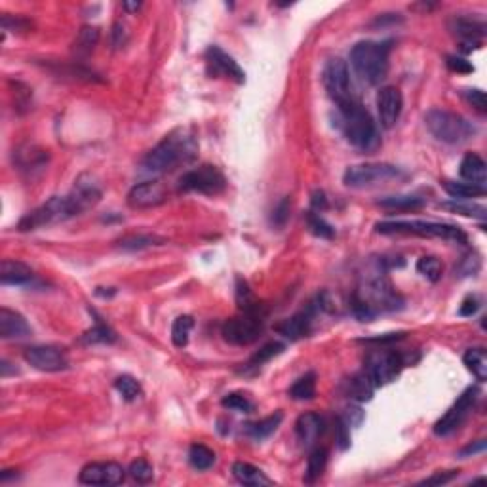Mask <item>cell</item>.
Masks as SVG:
<instances>
[{
  "label": "cell",
  "instance_id": "1",
  "mask_svg": "<svg viewBox=\"0 0 487 487\" xmlns=\"http://www.w3.org/2000/svg\"><path fill=\"white\" fill-rule=\"evenodd\" d=\"M196 152H198V143H196L195 136L181 128V130L171 131L156 145L155 149L147 152L141 166L145 171H150V174H166L181 164L195 160Z\"/></svg>",
  "mask_w": 487,
  "mask_h": 487
},
{
  "label": "cell",
  "instance_id": "2",
  "mask_svg": "<svg viewBox=\"0 0 487 487\" xmlns=\"http://www.w3.org/2000/svg\"><path fill=\"white\" fill-rule=\"evenodd\" d=\"M402 309V299L392 286L389 278L383 273H375V276L365 278V282L360 286L354 303L358 318L371 320L377 312L396 311Z\"/></svg>",
  "mask_w": 487,
  "mask_h": 487
},
{
  "label": "cell",
  "instance_id": "3",
  "mask_svg": "<svg viewBox=\"0 0 487 487\" xmlns=\"http://www.w3.org/2000/svg\"><path fill=\"white\" fill-rule=\"evenodd\" d=\"M389 52L390 46L387 42H358L351 52L352 69L368 84H381L389 72Z\"/></svg>",
  "mask_w": 487,
  "mask_h": 487
},
{
  "label": "cell",
  "instance_id": "4",
  "mask_svg": "<svg viewBox=\"0 0 487 487\" xmlns=\"http://www.w3.org/2000/svg\"><path fill=\"white\" fill-rule=\"evenodd\" d=\"M341 112V128L344 131L346 141L360 150L370 152L379 145V136H377V126L373 118L365 107L360 101L344 105L339 109Z\"/></svg>",
  "mask_w": 487,
  "mask_h": 487
},
{
  "label": "cell",
  "instance_id": "5",
  "mask_svg": "<svg viewBox=\"0 0 487 487\" xmlns=\"http://www.w3.org/2000/svg\"><path fill=\"white\" fill-rule=\"evenodd\" d=\"M424 124L430 134L446 145H461L476 134L472 122L446 109H430L424 115Z\"/></svg>",
  "mask_w": 487,
  "mask_h": 487
},
{
  "label": "cell",
  "instance_id": "6",
  "mask_svg": "<svg viewBox=\"0 0 487 487\" xmlns=\"http://www.w3.org/2000/svg\"><path fill=\"white\" fill-rule=\"evenodd\" d=\"M377 233L381 234H415L422 238H442V240L467 244L468 236L461 227L449 223L434 221H383L375 225Z\"/></svg>",
  "mask_w": 487,
  "mask_h": 487
},
{
  "label": "cell",
  "instance_id": "7",
  "mask_svg": "<svg viewBox=\"0 0 487 487\" xmlns=\"http://www.w3.org/2000/svg\"><path fill=\"white\" fill-rule=\"evenodd\" d=\"M72 217H77V212L72 208L69 196H53L46 204L39 206L33 212H29L18 223V228H20L21 233H27V230H37V228L69 221Z\"/></svg>",
  "mask_w": 487,
  "mask_h": 487
},
{
  "label": "cell",
  "instance_id": "8",
  "mask_svg": "<svg viewBox=\"0 0 487 487\" xmlns=\"http://www.w3.org/2000/svg\"><path fill=\"white\" fill-rule=\"evenodd\" d=\"M227 187V179L221 169L212 164H204L200 168L188 169L179 177V188L183 193H198V195L215 196Z\"/></svg>",
  "mask_w": 487,
  "mask_h": 487
},
{
  "label": "cell",
  "instance_id": "9",
  "mask_svg": "<svg viewBox=\"0 0 487 487\" xmlns=\"http://www.w3.org/2000/svg\"><path fill=\"white\" fill-rule=\"evenodd\" d=\"M402 169L392 164H356L346 168L343 176V183L352 188H365L379 185V183L392 181L403 177Z\"/></svg>",
  "mask_w": 487,
  "mask_h": 487
},
{
  "label": "cell",
  "instance_id": "10",
  "mask_svg": "<svg viewBox=\"0 0 487 487\" xmlns=\"http://www.w3.org/2000/svg\"><path fill=\"white\" fill-rule=\"evenodd\" d=\"M223 339L230 344L247 346L263 333V314L259 311L242 312L240 316L227 320L221 327Z\"/></svg>",
  "mask_w": 487,
  "mask_h": 487
},
{
  "label": "cell",
  "instance_id": "11",
  "mask_svg": "<svg viewBox=\"0 0 487 487\" xmlns=\"http://www.w3.org/2000/svg\"><path fill=\"white\" fill-rule=\"evenodd\" d=\"M405 365V358L403 354L396 351H377L371 352L368 360H365L364 370L371 377V381L375 387H384V384L392 383L400 371Z\"/></svg>",
  "mask_w": 487,
  "mask_h": 487
},
{
  "label": "cell",
  "instance_id": "12",
  "mask_svg": "<svg viewBox=\"0 0 487 487\" xmlns=\"http://www.w3.org/2000/svg\"><path fill=\"white\" fill-rule=\"evenodd\" d=\"M324 86L327 96L337 103V107H344V105L356 101V98L352 96L351 86V74H349V65L344 63L343 59H330L327 65L324 67Z\"/></svg>",
  "mask_w": 487,
  "mask_h": 487
},
{
  "label": "cell",
  "instance_id": "13",
  "mask_svg": "<svg viewBox=\"0 0 487 487\" xmlns=\"http://www.w3.org/2000/svg\"><path fill=\"white\" fill-rule=\"evenodd\" d=\"M478 389L476 387H468L461 396L457 398V402L449 408L443 417H440L434 424V434L436 436H448L451 434L453 430H457L462 424V421L467 419L468 413L474 408L476 400H478Z\"/></svg>",
  "mask_w": 487,
  "mask_h": 487
},
{
  "label": "cell",
  "instance_id": "14",
  "mask_svg": "<svg viewBox=\"0 0 487 487\" xmlns=\"http://www.w3.org/2000/svg\"><path fill=\"white\" fill-rule=\"evenodd\" d=\"M23 356L31 368L44 371V373H56V371H63L69 368V358H67L65 349H59L53 344L29 346L23 352Z\"/></svg>",
  "mask_w": 487,
  "mask_h": 487
},
{
  "label": "cell",
  "instance_id": "15",
  "mask_svg": "<svg viewBox=\"0 0 487 487\" xmlns=\"http://www.w3.org/2000/svg\"><path fill=\"white\" fill-rule=\"evenodd\" d=\"M206 69L212 78H228L236 84L246 82V72L234 61L227 52H223L219 46H209L206 50Z\"/></svg>",
  "mask_w": 487,
  "mask_h": 487
},
{
  "label": "cell",
  "instance_id": "16",
  "mask_svg": "<svg viewBox=\"0 0 487 487\" xmlns=\"http://www.w3.org/2000/svg\"><path fill=\"white\" fill-rule=\"evenodd\" d=\"M124 478L126 470L118 462H90L78 474V481L84 486H118Z\"/></svg>",
  "mask_w": 487,
  "mask_h": 487
},
{
  "label": "cell",
  "instance_id": "17",
  "mask_svg": "<svg viewBox=\"0 0 487 487\" xmlns=\"http://www.w3.org/2000/svg\"><path fill=\"white\" fill-rule=\"evenodd\" d=\"M168 200V188L162 181H143L128 193V206L134 209H149Z\"/></svg>",
  "mask_w": 487,
  "mask_h": 487
},
{
  "label": "cell",
  "instance_id": "18",
  "mask_svg": "<svg viewBox=\"0 0 487 487\" xmlns=\"http://www.w3.org/2000/svg\"><path fill=\"white\" fill-rule=\"evenodd\" d=\"M403 98L396 86H384L377 93V112L383 128H392L402 115Z\"/></svg>",
  "mask_w": 487,
  "mask_h": 487
},
{
  "label": "cell",
  "instance_id": "19",
  "mask_svg": "<svg viewBox=\"0 0 487 487\" xmlns=\"http://www.w3.org/2000/svg\"><path fill=\"white\" fill-rule=\"evenodd\" d=\"M101 188H99L98 183L91 181V177L80 176L74 183V187L69 193V200H71L72 208L77 212V215L84 214L88 209L96 208L101 200Z\"/></svg>",
  "mask_w": 487,
  "mask_h": 487
},
{
  "label": "cell",
  "instance_id": "20",
  "mask_svg": "<svg viewBox=\"0 0 487 487\" xmlns=\"http://www.w3.org/2000/svg\"><path fill=\"white\" fill-rule=\"evenodd\" d=\"M449 27L462 40V46L478 48L481 44V39L486 37V23L481 20H474V18H467V15L453 18Z\"/></svg>",
  "mask_w": 487,
  "mask_h": 487
},
{
  "label": "cell",
  "instance_id": "21",
  "mask_svg": "<svg viewBox=\"0 0 487 487\" xmlns=\"http://www.w3.org/2000/svg\"><path fill=\"white\" fill-rule=\"evenodd\" d=\"M314 311H316V306H309V309H305V311L297 312V314L292 316V318L284 320L276 330H278L284 337L290 339V341H297V339L306 337L312 330Z\"/></svg>",
  "mask_w": 487,
  "mask_h": 487
},
{
  "label": "cell",
  "instance_id": "22",
  "mask_svg": "<svg viewBox=\"0 0 487 487\" xmlns=\"http://www.w3.org/2000/svg\"><path fill=\"white\" fill-rule=\"evenodd\" d=\"M31 325L21 316L20 312L8 306L0 309V337L2 339H25L31 335Z\"/></svg>",
  "mask_w": 487,
  "mask_h": 487
},
{
  "label": "cell",
  "instance_id": "23",
  "mask_svg": "<svg viewBox=\"0 0 487 487\" xmlns=\"http://www.w3.org/2000/svg\"><path fill=\"white\" fill-rule=\"evenodd\" d=\"M325 422L324 419L318 415V413H312V411H306L297 419L295 422V434H297V440H299L303 446H312V443L318 440L320 436L324 434Z\"/></svg>",
  "mask_w": 487,
  "mask_h": 487
},
{
  "label": "cell",
  "instance_id": "24",
  "mask_svg": "<svg viewBox=\"0 0 487 487\" xmlns=\"http://www.w3.org/2000/svg\"><path fill=\"white\" fill-rule=\"evenodd\" d=\"M33 268L23 261L4 259L0 265V282L4 286H25L33 280Z\"/></svg>",
  "mask_w": 487,
  "mask_h": 487
},
{
  "label": "cell",
  "instance_id": "25",
  "mask_svg": "<svg viewBox=\"0 0 487 487\" xmlns=\"http://www.w3.org/2000/svg\"><path fill=\"white\" fill-rule=\"evenodd\" d=\"M459 174H461L462 181L474 183V185L486 187L487 166L480 155H476V152H468V155L462 158L461 166H459Z\"/></svg>",
  "mask_w": 487,
  "mask_h": 487
},
{
  "label": "cell",
  "instance_id": "26",
  "mask_svg": "<svg viewBox=\"0 0 487 487\" xmlns=\"http://www.w3.org/2000/svg\"><path fill=\"white\" fill-rule=\"evenodd\" d=\"M233 476L236 480L244 483V486H254V487H263L271 486L273 481L271 478H266L265 472H261L259 468L249 465V462H234L233 465Z\"/></svg>",
  "mask_w": 487,
  "mask_h": 487
},
{
  "label": "cell",
  "instance_id": "27",
  "mask_svg": "<svg viewBox=\"0 0 487 487\" xmlns=\"http://www.w3.org/2000/svg\"><path fill=\"white\" fill-rule=\"evenodd\" d=\"M443 188L453 200H470V198L486 196V187L468 181H443Z\"/></svg>",
  "mask_w": 487,
  "mask_h": 487
},
{
  "label": "cell",
  "instance_id": "28",
  "mask_svg": "<svg viewBox=\"0 0 487 487\" xmlns=\"http://www.w3.org/2000/svg\"><path fill=\"white\" fill-rule=\"evenodd\" d=\"M375 389L377 387L373 384V381H371V377L365 373V370L356 373V375L349 381V396L358 400V402H368V400H371Z\"/></svg>",
  "mask_w": 487,
  "mask_h": 487
},
{
  "label": "cell",
  "instance_id": "29",
  "mask_svg": "<svg viewBox=\"0 0 487 487\" xmlns=\"http://www.w3.org/2000/svg\"><path fill=\"white\" fill-rule=\"evenodd\" d=\"M377 206L384 209H396V212H410V209H419L424 206V198L411 195H398V196H384L377 200Z\"/></svg>",
  "mask_w": 487,
  "mask_h": 487
},
{
  "label": "cell",
  "instance_id": "30",
  "mask_svg": "<svg viewBox=\"0 0 487 487\" xmlns=\"http://www.w3.org/2000/svg\"><path fill=\"white\" fill-rule=\"evenodd\" d=\"M282 419H284L282 411H276V413L265 417V419H261V421L249 422L246 429L247 434L252 436L254 440H259L261 442V440H265V438H268V436L276 432V429L280 427Z\"/></svg>",
  "mask_w": 487,
  "mask_h": 487
},
{
  "label": "cell",
  "instance_id": "31",
  "mask_svg": "<svg viewBox=\"0 0 487 487\" xmlns=\"http://www.w3.org/2000/svg\"><path fill=\"white\" fill-rule=\"evenodd\" d=\"M462 362L467 365V370L472 375L483 383L487 379V354L483 349H468L462 356Z\"/></svg>",
  "mask_w": 487,
  "mask_h": 487
},
{
  "label": "cell",
  "instance_id": "32",
  "mask_svg": "<svg viewBox=\"0 0 487 487\" xmlns=\"http://www.w3.org/2000/svg\"><path fill=\"white\" fill-rule=\"evenodd\" d=\"M325 467H327V449H312V453L309 455V461H306L305 483H314L316 480H320V476L324 474Z\"/></svg>",
  "mask_w": 487,
  "mask_h": 487
},
{
  "label": "cell",
  "instance_id": "33",
  "mask_svg": "<svg viewBox=\"0 0 487 487\" xmlns=\"http://www.w3.org/2000/svg\"><path fill=\"white\" fill-rule=\"evenodd\" d=\"M287 394L293 400H312L314 394H316V375L309 371L303 377H299L295 383L290 387Z\"/></svg>",
  "mask_w": 487,
  "mask_h": 487
},
{
  "label": "cell",
  "instance_id": "34",
  "mask_svg": "<svg viewBox=\"0 0 487 487\" xmlns=\"http://www.w3.org/2000/svg\"><path fill=\"white\" fill-rule=\"evenodd\" d=\"M164 244V238L152 236V234H130L118 240V247L126 249V252H139V249H147L150 246H158Z\"/></svg>",
  "mask_w": 487,
  "mask_h": 487
},
{
  "label": "cell",
  "instance_id": "35",
  "mask_svg": "<svg viewBox=\"0 0 487 487\" xmlns=\"http://www.w3.org/2000/svg\"><path fill=\"white\" fill-rule=\"evenodd\" d=\"M188 462L196 470H208V468L214 467L215 453L206 446H202V443H195L188 449Z\"/></svg>",
  "mask_w": 487,
  "mask_h": 487
},
{
  "label": "cell",
  "instance_id": "36",
  "mask_svg": "<svg viewBox=\"0 0 487 487\" xmlns=\"http://www.w3.org/2000/svg\"><path fill=\"white\" fill-rule=\"evenodd\" d=\"M442 209H449L453 214L467 215V217H476V219H486V208L480 206V204H470L468 200H453V202H443L440 204Z\"/></svg>",
  "mask_w": 487,
  "mask_h": 487
},
{
  "label": "cell",
  "instance_id": "37",
  "mask_svg": "<svg viewBox=\"0 0 487 487\" xmlns=\"http://www.w3.org/2000/svg\"><path fill=\"white\" fill-rule=\"evenodd\" d=\"M284 343H278V341H273V343H266L263 349H259V352H255L254 356L249 358V362L246 364V370H257L263 364H266L268 360H273L278 354L284 352Z\"/></svg>",
  "mask_w": 487,
  "mask_h": 487
},
{
  "label": "cell",
  "instance_id": "38",
  "mask_svg": "<svg viewBox=\"0 0 487 487\" xmlns=\"http://www.w3.org/2000/svg\"><path fill=\"white\" fill-rule=\"evenodd\" d=\"M18 158H20V169H42L46 166V160H48V155L44 150L37 149V147H27L25 150H20L18 152Z\"/></svg>",
  "mask_w": 487,
  "mask_h": 487
},
{
  "label": "cell",
  "instance_id": "39",
  "mask_svg": "<svg viewBox=\"0 0 487 487\" xmlns=\"http://www.w3.org/2000/svg\"><path fill=\"white\" fill-rule=\"evenodd\" d=\"M99 42V29L96 27H84L80 29L77 40H74V52L78 56H88V53L93 52V48L98 46Z\"/></svg>",
  "mask_w": 487,
  "mask_h": 487
},
{
  "label": "cell",
  "instance_id": "40",
  "mask_svg": "<svg viewBox=\"0 0 487 487\" xmlns=\"http://www.w3.org/2000/svg\"><path fill=\"white\" fill-rule=\"evenodd\" d=\"M115 389L118 390V394L126 400V402H136L137 398L143 396V389L139 381H136L131 375H120L115 381Z\"/></svg>",
  "mask_w": 487,
  "mask_h": 487
},
{
  "label": "cell",
  "instance_id": "41",
  "mask_svg": "<svg viewBox=\"0 0 487 487\" xmlns=\"http://www.w3.org/2000/svg\"><path fill=\"white\" fill-rule=\"evenodd\" d=\"M195 325V320L183 314L179 318H176L174 325H171V341L176 344L177 349H183L188 344V337H190V330Z\"/></svg>",
  "mask_w": 487,
  "mask_h": 487
},
{
  "label": "cell",
  "instance_id": "42",
  "mask_svg": "<svg viewBox=\"0 0 487 487\" xmlns=\"http://www.w3.org/2000/svg\"><path fill=\"white\" fill-rule=\"evenodd\" d=\"M82 341H84L86 344H107L115 343V341H117V335H115V332H112L109 325H105L103 322H99L98 320V324L82 335Z\"/></svg>",
  "mask_w": 487,
  "mask_h": 487
},
{
  "label": "cell",
  "instance_id": "43",
  "mask_svg": "<svg viewBox=\"0 0 487 487\" xmlns=\"http://www.w3.org/2000/svg\"><path fill=\"white\" fill-rule=\"evenodd\" d=\"M417 273L422 274L430 282H438L440 276H442V263L432 255H424V257L417 261Z\"/></svg>",
  "mask_w": 487,
  "mask_h": 487
},
{
  "label": "cell",
  "instance_id": "44",
  "mask_svg": "<svg viewBox=\"0 0 487 487\" xmlns=\"http://www.w3.org/2000/svg\"><path fill=\"white\" fill-rule=\"evenodd\" d=\"M223 408L227 410L238 411V413H252L254 411V402L246 396V394H240V392H233V394H227V396L221 400Z\"/></svg>",
  "mask_w": 487,
  "mask_h": 487
},
{
  "label": "cell",
  "instance_id": "45",
  "mask_svg": "<svg viewBox=\"0 0 487 487\" xmlns=\"http://www.w3.org/2000/svg\"><path fill=\"white\" fill-rule=\"evenodd\" d=\"M128 474L137 481V483H149L155 478V468L150 462H147L145 459H137L130 465L128 468Z\"/></svg>",
  "mask_w": 487,
  "mask_h": 487
},
{
  "label": "cell",
  "instance_id": "46",
  "mask_svg": "<svg viewBox=\"0 0 487 487\" xmlns=\"http://www.w3.org/2000/svg\"><path fill=\"white\" fill-rule=\"evenodd\" d=\"M306 223H309L311 233L316 234V236H320V238H333V234H335V230H333L332 225L325 221L324 217H320V214H314V212H311V214H309V217H306Z\"/></svg>",
  "mask_w": 487,
  "mask_h": 487
},
{
  "label": "cell",
  "instance_id": "47",
  "mask_svg": "<svg viewBox=\"0 0 487 487\" xmlns=\"http://www.w3.org/2000/svg\"><path fill=\"white\" fill-rule=\"evenodd\" d=\"M290 217V198H284L273 212V223L276 227H284Z\"/></svg>",
  "mask_w": 487,
  "mask_h": 487
},
{
  "label": "cell",
  "instance_id": "48",
  "mask_svg": "<svg viewBox=\"0 0 487 487\" xmlns=\"http://www.w3.org/2000/svg\"><path fill=\"white\" fill-rule=\"evenodd\" d=\"M480 271V259L476 257V255H467V257H462L461 265H459V273H461V276H474L476 273Z\"/></svg>",
  "mask_w": 487,
  "mask_h": 487
},
{
  "label": "cell",
  "instance_id": "49",
  "mask_svg": "<svg viewBox=\"0 0 487 487\" xmlns=\"http://www.w3.org/2000/svg\"><path fill=\"white\" fill-rule=\"evenodd\" d=\"M467 99H468V103L472 105L474 107L476 111H480V112H486L487 111V103H486V93L481 90H467Z\"/></svg>",
  "mask_w": 487,
  "mask_h": 487
},
{
  "label": "cell",
  "instance_id": "50",
  "mask_svg": "<svg viewBox=\"0 0 487 487\" xmlns=\"http://www.w3.org/2000/svg\"><path fill=\"white\" fill-rule=\"evenodd\" d=\"M337 442H339V448L341 449H346L349 446H351V427L346 424V422L339 417L337 419Z\"/></svg>",
  "mask_w": 487,
  "mask_h": 487
},
{
  "label": "cell",
  "instance_id": "51",
  "mask_svg": "<svg viewBox=\"0 0 487 487\" xmlns=\"http://www.w3.org/2000/svg\"><path fill=\"white\" fill-rule=\"evenodd\" d=\"M448 67L453 72H461V74H468V72L474 71V67L470 65V61H467V59L462 58H457V56H449Z\"/></svg>",
  "mask_w": 487,
  "mask_h": 487
},
{
  "label": "cell",
  "instance_id": "52",
  "mask_svg": "<svg viewBox=\"0 0 487 487\" xmlns=\"http://www.w3.org/2000/svg\"><path fill=\"white\" fill-rule=\"evenodd\" d=\"M455 476H457V472H448V474H443V472H438V474L430 476V478H427V480L422 481L424 486H443V483H449V481L453 480Z\"/></svg>",
  "mask_w": 487,
  "mask_h": 487
},
{
  "label": "cell",
  "instance_id": "53",
  "mask_svg": "<svg viewBox=\"0 0 487 487\" xmlns=\"http://www.w3.org/2000/svg\"><path fill=\"white\" fill-rule=\"evenodd\" d=\"M349 427H358L360 422L364 421V413H362V410H358V408H351V410H346V413H344V417H341Z\"/></svg>",
  "mask_w": 487,
  "mask_h": 487
},
{
  "label": "cell",
  "instance_id": "54",
  "mask_svg": "<svg viewBox=\"0 0 487 487\" xmlns=\"http://www.w3.org/2000/svg\"><path fill=\"white\" fill-rule=\"evenodd\" d=\"M478 309H480V301L476 299V297H468V299L462 301L461 309H459V314H461V316H472V314L478 312Z\"/></svg>",
  "mask_w": 487,
  "mask_h": 487
},
{
  "label": "cell",
  "instance_id": "55",
  "mask_svg": "<svg viewBox=\"0 0 487 487\" xmlns=\"http://www.w3.org/2000/svg\"><path fill=\"white\" fill-rule=\"evenodd\" d=\"M486 448H487L486 440H478V442H476L474 446L470 443V446H467V448H465V449H461V453H459V455H461V457H468V455L481 453V451H483V449H486Z\"/></svg>",
  "mask_w": 487,
  "mask_h": 487
},
{
  "label": "cell",
  "instance_id": "56",
  "mask_svg": "<svg viewBox=\"0 0 487 487\" xmlns=\"http://www.w3.org/2000/svg\"><path fill=\"white\" fill-rule=\"evenodd\" d=\"M312 208L318 209V212H322V209L327 208V200H325V195L324 190H316L314 195H312Z\"/></svg>",
  "mask_w": 487,
  "mask_h": 487
},
{
  "label": "cell",
  "instance_id": "57",
  "mask_svg": "<svg viewBox=\"0 0 487 487\" xmlns=\"http://www.w3.org/2000/svg\"><path fill=\"white\" fill-rule=\"evenodd\" d=\"M124 27L120 25V23H117V25L112 27V44L115 46H122L124 42H126V39H124Z\"/></svg>",
  "mask_w": 487,
  "mask_h": 487
},
{
  "label": "cell",
  "instance_id": "58",
  "mask_svg": "<svg viewBox=\"0 0 487 487\" xmlns=\"http://www.w3.org/2000/svg\"><path fill=\"white\" fill-rule=\"evenodd\" d=\"M122 6L126 8V10H130V12H137V10L141 8V4H139V2H136V4H130V2H124Z\"/></svg>",
  "mask_w": 487,
  "mask_h": 487
}]
</instances>
